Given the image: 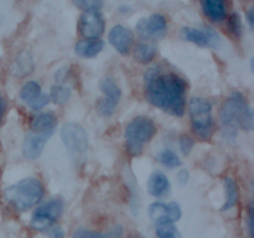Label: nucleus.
<instances>
[{
  "instance_id": "nucleus-1",
  "label": "nucleus",
  "mask_w": 254,
  "mask_h": 238,
  "mask_svg": "<svg viewBox=\"0 0 254 238\" xmlns=\"http://www.w3.org/2000/svg\"><path fill=\"white\" fill-rule=\"evenodd\" d=\"M144 82L149 103L174 117L184 116L188 83L183 77L153 66L144 74Z\"/></svg>"
},
{
  "instance_id": "nucleus-2",
  "label": "nucleus",
  "mask_w": 254,
  "mask_h": 238,
  "mask_svg": "<svg viewBox=\"0 0 254 238\" xmlns=\"http://www.w3.org/2000/svg\"><path fill=\"white\" fill-rule=\"evenodd\" d=\"M221 123L228 130L242 128L251 131L254 125L253 109L241 92L233 91L223 102L220 112Z\"/></svg>"
},
{
  "instance_id": "nucleus-3",
  "label": "nucleus",
  "mask_w": 254,
  "mask_h": 238,
  "mask_svg": "<svg viewBox=\"0 0 254 238\" xmlns=\"http://www.w3.org/2000/svg\"><path fill=\"white\" fill-rule=\"evenodd\" d=\"M44 185L36 178H27L4 190V198L15 210L24 212L42 200Z\"/></svg>"
},
{
  "instance_id": "nucleus-4",
  "label": "nucleus",
  "mask_w": 254,
  "mask_h": 238,
  "mask_svg": "<svg viewBox=\"0 0 254 238\" xmlns=\"http://www.w3.org/2000/svg\"><path fill=\"white\" fill-rule=\"evenodd\" d=\"M156 134V126L148 117H136L130 120L124 130L127 153L130 156H138L143 153L144 146Z\"/></svg>"
},
{
  "instance_id": "nucleus-5",
  "label": "nucleus",
  "mask_w": 254,
  "mask_h": 238,
  "mask_svg": "<svg viewBox=\"0 0 254 238\" xmlns=\"http://www.w3.org/2000/svg\"><path fill=\"white\" fill-rule=\"evenodd\" d=\"M192 131L202 140H208L213 133L212 104L201 97H195L189 103Z\"/></svg>"
},
{
  "instance_id": "nucleus-6",
  "label": "nucleus",
  "mask_w": 254,
  "mask_h": 238,
  "mask_svg": "<svg viewBox=\"0 0 254 238\" xmlns=\"http://www.w3.org/2000/svg\"><path fill=\"white\" fill-rule=\"evenodd\" d=\"M64 208V201L60 198H54L34 211L31 220H30V225L36 231L50 230L52 225L61 217Z\"/></svg>"
},
{
  "instance_id": "nucleus-7",
  "label": "nucleus",
  "mask_w": 254,
  "mask_h": 238,
  "mask_svg": "<svg viewBox=\"0 0 254 238\" xmlns=\"http://www.w3.org/2000/svg\"><path fill=\"white\" fill-rule=\"evenodd\" d=\"M61 139L73 156L83 155L88 149V134L78 123L69 121L61 129Z\"/></svg>"
},
{
  "instance_id": "nucleus-8",
  "label": "nucleus",
  "mask_w": 254,
  "mask_h": 238,
  "mask_svg": "<svg viewBox=\"0 0 254 238\" xmlns=\"http://www.w3.org/2000/svg\"><path fill=\"white\" fill-rule=\"evenodd\" d=\"M104 29L106 21L101 10L96 7L83 10L78 21V30L82 36L87 40H99L103 35Z\"/></svg>"
},
{
  "instance_id": "nucleus-9",
  "label": "nucleus",
  "mask_w": 254,
  "mask_h": 238,
  "mask_svg": "<svg viewBox=\"0 0 254 238\" xmlns=\"http://www.w3.org/2000/svg\"><path fill=\"white\" fill-rule=\"evenodd\" d=\"M136 32L141 39L145 40H161L168 32V22L165 16L161 14H151L150 16L143 17L135 26Z\"/></svg>"
},
{
  "instance_id": "nucleus-10",
  "label": "nucleus",
  "mask_w": 254,
  "mask_h": 238,
  "mask_svg": "<svg viewBox=\"0 0 254 238\" xmlns=\"http://www.w3.org/2000/svg\"><path fill=\"white\" fill-rule=\"evenodd\" d=\"M180 37L185 41L192 42L201 47H212L217 49L222 42L220 34L213 29H196V27L185 26L181 29Z\"/></svg>"
},
{
  "instance_id": "nucleus-11",
  "label": "nucleus",
  "mask_w": 254,
  "mask_h": 238,
  "mask_svg": "<svg viewBox=\"0 0 254 238\" xmlns=\"http://www.w3.org/2000/svg\"><path fill=\"white\" fill-rule=\"evenodd\" d=\"M181 207L178 202H154L149 206V216L156 225L174 223L181 218Z\"/></svg>"
},
{
  "instance_id": "nucleus-12",
  "label": "nucleus",
  "mask_w": 254,
  "mask_h": 238,
  "mask_svg": "<svg viewBox=\"0 0 254 238\" xmlns=\"http://www.w3.org/2000/svg\"><path fill=\"white\" fill-rule=\"evenodd\" d=\"M108 41L119 54L128 55L134 44L133 31L123 25H116L109 31Z\"/></svg>"
},
{
  "instance_id": "nucleus-13",
  "label": "nucleus",
  "mask_w": 254,
  "mask_h": 238,
  "mask_svg": "<svg viewBox=\"0 0 254 238\" xmlns=\"http://www.w3.org/2000/svg\"><path fill=\"white\" fill-rule=\"evenodd\" d=\"M49 138L41 134L34 133V131H30L27 133V135L25 136L24 144H22V154L26 159L30 160H35V159L39 158L42 154L45 145H46Z\"/></svg>"
},
{
  "instance_id": "nucleus-14",
  "label": "nucleus",
  "mask_w": 254,
  "mask_h": 238,
  "mask_svg": "<svg viewBox=\"0 0 254 238\" xmlns=\"http://www.w3.org/2000/svg\"><path fill=\"white\" fill-rule=\"evenodd\" d=\"M56 126L57 117L55 116L54 113H51V112L36 114V116L31 119V124H30L31 131L41 134V135L47 136V138H50V136L55 133Z\"/></svg>"
},
{
  "instance_id": "nucleus-15",
  "label": "nucleus",
  "mask_w": 254,
  "mask_h": 238,
  "mask_svg": "<svg viewBox=\"0 0 254 238\" xmlns=\"http://www.w3.org/2000/svg\"><path fill=\"white\" fill-rule=\"evenodd\" d=\"M170 182L163 171L155 170L151 173L148 180V192L154 197H161L169 192Z\"/></svg>"
},
{
  "instance_id": "nucleus-16",
  "label": "nucleus",
  "mask_w": 254,
  "mask_h": 238,
  "mask_svg": "<svg viewBox=\"0 0 254 238\" xmlns=\"http://www.w3.org/2000/svg\"><path fill=\"white\" fill-rule=\"evenodd\" d=\"M202 11L208 19L215 22H221L227 16V6L222 0H203L201 1Z\"/></svg>"
},
{
  "instance_id": "nucleus-17",
  "label": "nucleus",
  "mask_w": 254,
  "mask_h": 238,
  "mask_svg": "<svg viewBox=\"0 0 254 238\" xmlns=\"http://www.w3.org/2000/svg\"><path fill=\"white\" fill-rule=\"evenodd\" d=\"M124 235V228L121 225H114L107 232H96V231L78 228L73 232L72 238H122Z\"/></svg>"
},
{
  "instance_id": "nucleus-18",
  "label": "nucleus",
  "mask_w": 254,
  "mask_h": 238,
  "mask_svg": "<svg viewBox=\"0 0 254 238\" xmlns=\"http://www.w3.org/2000/svg\"><path fill=\"white\" fill-rule=\"evenodd\" d=\"M103 47L104 41H102V40H82L76 44L74 52L83 59H92V57H96L97 55L101 54Z\"/></svg>"
},
{
  "instance_id": "nucleus-19",
  "label": "nucleus",
  "mask_w": 254,
  "mask_h": 238,
  "mask_svg": "<svg viewBox=\"0 0 254 238\" xmlns=\"http://www.w3.org/2000/svg\"><path fill=\"white\" fill-rule=\"evenodd\" d=\"M223 186H225L226 191V201L221 207V211L225 212V211H228L237 206L238 201H240V188H238L236 180H233L232 178H223Z\"/></svg>"
},
{
  "instance_id": "nucleus-20",
  "label": "nucleus",
  "mask_w": 254,
  "mask_h": 238,
  "mask_svg": "<svg viewBox=\"0 0 254 238\" xmlns=\"http://www.w3.org/2000/svg\"><path fill=\"white\" fill-rule=\"evenodd\" d=\"M99 88H101L102 93L104 94V99L117 104L119 103L122 97V91L113 78H111V77L102 78L101 82H99Z\"/></svg>"
},
{
  "instance_id": "nucleus-21",
  "label": "nucleus",
  "mask_w": 254,
  "mask_h": 238,
  "mask_svg": "<svg viewBox=\"0 0 254 238\" xmlns=\"http://www.w3.org/2000/svg\"><path fill=\"white\" fill-rule=\"evenodd\" d=\"M156 49L155 45L148 44V42H140L136 45L135 50H134V57L139 63H149L154 60L156 56Z\"/></svg>"
},
{
  "instance_id": "nucleus-22",
  "label": "nucleus",
  "mask_w": 254,
  "mask_h": 238,
  "mask_svg": "<svg viewBox=\"0 0 254 238\" xmlns=\"http://www.w3.org/2000/svg\"><path fill=\"white\" fill-rule=\"evenodd\" d=\"M34 69V61L29 51H22L15 60L14 73L17 76H26Z\"/></svg>"
},
{
  "instance_id": "nucleus-23",
  "label": "nucleus",
  "mask_w": 254,
  "mask_h": 238,
  "mask_svg": "<svg viewBox=\"0 0 254 238\" xmlns=\"http://www.w3.org/2000/svg\"><path fill=\"white\" fill-rule=\"evenodd\" d=\"M41 93V86L36 81H30L22 86L21 91H20V98L29 104L35 101Z\"/></svg>"
},
{
  "instance_id": "nucleus-24",
  "label": "nucleus",
  "mask_w": 254,
  "mask_h": 238,
  "mask_svg": "<svg viewBox=\"0 0 254 238\" xmlns=\"http://www.w3.org/2000/svg\"><path fill=\"white\" fill-rule=\"evenodd\" d=\"M49 96L50 101L62 106V104H66L69 101V98H71V89L64 86L57 84V86L51 87V92H50Z\"/></svg>"
},
{
  "instance_id": "nucleus-25",
  "label": "nucleus",
  "mask_w": 254,
  "mask_h": 238,
  "mask_svg": "<svg viewBox=\"0 0 254 238\" xmlns=\"http://www.w3.org/2000/svg\"><path fill=\"white\" fill-rule=\"evenodd\" d=\"M158 160L159 163L163 164L164 166L169 169H175L179 168L181 165V160L173 150L170 149H165V150H161L158 154Z\"/></svg>"
},
{
  "instance_id": "nucleus-26",
  "label": "nucleus",
  "mask_w": 254,
  "mask_h": 238,
  "mask_svg": "<svg viewBox=\"0 0 254 238\" xmlns=\"http://www.w3.org/2000/svg\"><path fill=\"white\" fill-rule=\"evenodd\" d=\"M156 236L158 238H181V233L174 223L156 225Z\"/></svg>"
},
{
  "instance_id": "nucleus-27",
  "label": "nucleus",
  "mask_w": 254,
  "mask_h": 238,
  "mask_svg": "<svg viewBox=\"0 0 254 238\" xmlns=\"http://www.w3.org/2000/svg\"><path fill=\"white\" fill-rule=\"evenodd\" d=\"M118 104L113 103V102H109L107 99L101 98L97 102V112L101 114L102 117H111L113 116V113L116 112Z\"/></svg>"
},
{
  "instance_id": "nucleus-28",
  "label": "nucleus",
  "mask_w": 254,
  "mask_h": 238,
  "mask_svg": "<svg viewBox=\"0 0 254 238\" xmlns=\"http://www.w3.org/2000/svg\"><path fill=\"white\" fill-rule=\"evenodd\" d=\"M228 29L235 36H241L242 34V20L237 12H233L228 20Z\"/></svg>"
},
{
  "instance_id": "nucleus-29",
  "label": "nucleus",
  "mask_w": 254,
  "mask_h": 238,
  "mask_svg": "<svg viewBox=\"0 0 254 238\" xmlns=\"http://www.w3.org/2000/svg\"><path fill=\"white\" fill-rule=\"evenodd\" d=\"M49 103H50L49 94L41 93L36 99H35V101H32L31 103H29V107L32 109V111H40V109L46 107Z\"/></svg>"
},
{
  "instance_id": "nucleus-30",
  "label": "nucleus",
  "mask_w": 254,
  "mask_h": 238,
  "mask_svg": "<svg viewBox=\"0 0 254 238\" xmlns=\"http://www.w3.org/2000/svg\"><path fill=\"white\" fill-rule=\"evenodd\" d=\"M195 145V140L189 135H183L180 138V149L185 155H189Z\"/></svg>"
},
{
  "instance_id": "nucleus-31",
  "label": "nucleus",
  "mask_w": 254,
  "mask_h": 238,
  "mask_svg": "<svg viewBox=\"0 0 254 238\" xmlns=\"http://www.w3.org/2000/svg\"><path fill=\"white\" fill-rule=\"evenodd\" d=\"M73 4L76 5L77 7H79V9H83V10L92 9V7L101 9V7L103 6V2L102 1H82V0H79V1H74Z\"/></svg>"
},
{
  "instance_id": "nucleus-32",
  "label": "nucleus",
  "mask_w": 254,
  "mask_h": 238,
  "mask_svg": "<svg viewBox=\"0 0 254 238\" xmlns=\"http://www.w3.org/2000/svg\"><path fill=\"white\" fill-rule=\"evenodd\" d=\"M49 236L50 238H64V232L60 226H55V227H51L49 230Z\"/></svg>"
},
{
  "instance_id": "nucleus-33",
  "label": "nucleus",
  "mask_w": 254,
  "mask_h": 238,
  "mask_svg": "<svg viewBox=\"0 0 254 238\" xmlns=\"http://www.w3.org/2000/svg\"><path fill=\"white\" fill-rule=\"evenodd\" d=\"M189 178H190V174H189V171L186 169H183V170H180L178 173V181L180 185H186Z\"/></svg>"
},
{
  "instance_id": "nucleus-34",
  "label": "nucleus",
  "mask_w": 254,
  "mask_h": 238,
  "mask_svg": "<svg viewBox=\"0 0 254 238\" xmlns=\"http://www.w3.org/2000/svg\"><path fill=\"white\" fill-rule=\"evenodd\" d=\"M248 228H250V235L253 237V207L252 205L248 208Z\"/></svg>"
},
{
  "instance_id": "nucleus-35",
  "label": "nucleus",
  "mask_w": 254,
  "mask_h": 238,
  "mask_svg": "<svg viewBox=\"0 0 254 238\" xmlns=\"http://www.w3.org/2000/svg\"><path fill=\"white\" fill-rule=\"evenodd\" d=\"M67 71H68V68H66V67H64V68L59 69V71L55 73V78H56L57 82H62L64 79V77H66L67 74Z\"/></svg>"
},
{
  "instance_id": "nucleus-36",
  "label": "nucleus",
  "mask_w": 254,
  "mask_h": 238,
  "mask_svg": "<svg viewBox=\"0 0 254 238\" xmlns=\"http://www.w3.org/2000/svg\"><path fill=\"white\" fill-rule=\"evenodd\" d=\"M247 20H248V24H250V27L253 30V27H254V6H252L250 10H248Z\"/></svg>"
},
{
  "instance_id": "nucleus-37",
  "label": "nucleus",
  "mask_w": 254,
  "mask_h": 238,
  "mask_svg": "<svg viewBox=\"0 0 254 238\" xmlns=\"http://www.w3.org/2000/svg\"><path fill=\"white\" fill-rule=\"evenodd\" d=\"M5 112V102L2 101V99H0V121H1V118H2V114H4Z\"/></svg>"
},
{
  "instance_id": "nucleus-38",
  "label": "nucleus",
  "mask_w": 254,
  "mask_h": 238,
  "mask_svg": "<svg viewBox=\"0 0 254 238\" xmlns=\"http://www.w3.org/2000/svg\"><path fill=\"white\" fill-rule=\"evenodd\" d=\"M131 238H144V237L141 235H135V236H133V237H131Z\"/></svg>"
}]
</instances>
